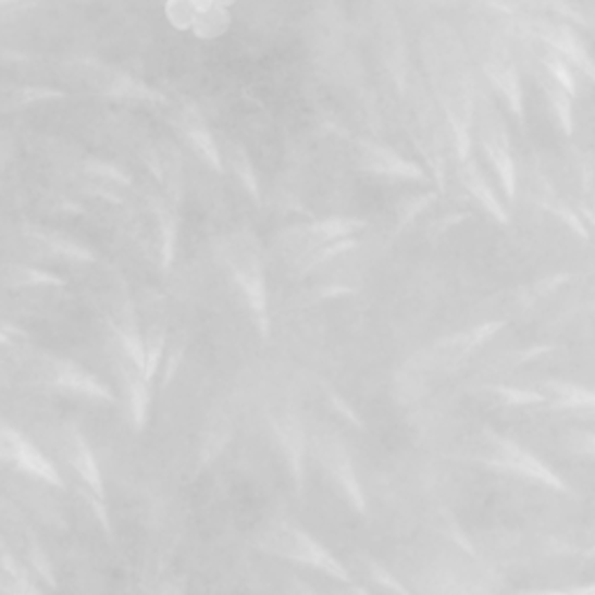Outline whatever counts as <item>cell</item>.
<instances>
[{"instance_id": "obj_1", "label": "cell", "mask_w": 595, "mask_h": 595, "mask_svg": "<svg viewBox=\"0 0 595 595\" xmlns=\"http://www.w3.org/2000/svg\"><path fill=\"white\" fill-rule=\"evenodd\" d=\"M259 549L270 556L288 560V563L294 566L324 572L326 577H333V580L337 582L351 584V572L343 560L335 558L324 544L296 523L280 521L275 525H270V529H265L263 535L259 537Z\"/></svg>"}, {"instance_id": "obj_2", "label": "cell", "mask_w": 595, "mask_h": 595, "mask_svg": "<svg viewBox=\"0 0 595 595\" xmlns=\"http://www.w3.org/2000/svg\"><path fill=\"white\" fill-rule=\"evenodd\" d=\"M472 461L482 463L484 468L493 470V472H503V474H512V478H521V480H531L535 484L549 486L558 493H568V484L563 482L560 474L549 468L547 463L542 461L540 456H535L533 451L525 449L519 442H515L512 437L493 433V431H484L482 437V449L478 456H472Z\"/></svg>"}, {"instance_id": "obj_3", "label": "cell", "mask_w": 595, "mask_h": 595, "mask_svg": "<svg viewBox=\"0 0 595 595\" xmlns=\"http://www.w3.org/2000/svg\"><path fill=\"white\" fill-rule=\"evenodd\" d=\"M317 454H319V463L329 474V480L333 486L339 491V496L345 498V503L354 509V512L365 515V496H363V486L359 482V474H356V468L351 463V456L347 447L333 435L319 437L317 442Z\"/></svg>"}, {"instance_id": "obj_4", "label": "cell", "mask_w": 595, "mask_h": 595, "mask_svg": "<svg viewBox=\"0 0 595 595\" xmlns=\"http://www.w3.org/2000/svg\"><path fill=\"white\" fill-rule=\"evenodd\" d=\"M231 277L237 286V292L243 294V300L247 302L249 314L257 324L259 333L268 337L270 329V314H268V292H265V277H263V265L259 259L249 251H237L235 257L228 261Z\"/></svg>"}, {"instance_id": "obj_5", "label": "cell", "mask_w": 595, "mask_h": 595, "mask_svg": "<svg viewBox=\"0 0 595 595\" xmlns=\"http://www.w3.org/2000/svg\"><path fill=\"white\" fill-rule=\"evenodd\" d=\"M505 324L500 321H488V324L472 326L468 331H458L449 337H442L426 351V370H454L468 361L493 335H498Z\"/></svg>"}, {"instance_id": "obj_6", "label": "cell", "mask_w": 595, "mask_h": 595, "mask_svg": "<svg viewBox=\"0 0 595 595\" xmlns=\"http://www.w3.org/2000/svg\"><path fill=\"white\" fill-rule=\"evenodd\" d=\"M268 423L280 454L284 456L286 470L300 491L305 484V463H308V433H305L302 421L292 412H284L280 417H270Z\"/></svg>"}, {"instance_id": "obj_7", "label": "cell", "mask_w": 595, "mask_h": 595, "mask_svg": "<svg viewBox=\"0 0 595 595\" xmlns=\"http://www.w3.org/2000/svg\"><path fill=\"white\" fill-rule=\"evenodd\" d=\"M49 380L61 391H67V394L73 396H82L94 402H114V394L110 391V386H106L96 375H91L89 370L79 368L73 361H63V359H54L49 363Z\"/></svg>"}, {"instance_id": "obj_8", "label": "cell", "mask_w": 595, "mask_h": 595, "mask_svg": "<svg viewBox=\"0 0 595 595\" xmlns=\"http://www.w3.org/2000/svg\"><path fill=\"white\" fill-rule=\"evenodd\" d=\"M63 456L67 466L77 472L84 488L94 493L96 498L106 500V484H103V474H100L96 456L89 447V442L84 439V435L73 426L65 429L63 433Z\"/></svg>"}, {"instance_id": "obj_9", "label": "cell", "mask_w": 595, "mask_h": 595, "mask_svg": "<svg viewBox=\"0 0 595 595\" xmlns=\"http://www.w3.org/2000/svg\"><path fill=\"white\" fill-rule=\"evenodd\" d=\"M365 228V221L361 219H347V216H335V219H324V221H314V224L305 226L298 231V257L305 251L317 249L321 245H329L335 240H343V237H354L359 231Z\"/></svg>"}, {"instance_id": "obj_10", "label": "cell", "mask_w": 595, "mask_h": 595, "mask_svg": "<svg viewBox=\"0 0 595 595\" xmlns=\"http://www.w3.org/2000/svg\"><path fill=\"white\" fill-rule=\"evenodd\" d=\"M363 168L372 170V173L384 175V177H398V179H423V170L402 159L396 151H391L386 147L377 145H368L363 149Z\"/></svg>"}, {"instance_id": "obj_11", "label": "cell", "mask_w": 595, "mask_h": 595, "mask_svg": "<svg viewBox=\"0 0 595 595\" xmlns=\"http://www.w3.org/2000/svg\"><path fill=\"white\" fill-rule=\"evenodd\" d=\"M540 394L554 410H591L593 407V394L588 388L563 380H544Z\"/></svg>"}, {"instance_id": "obj_12", "label": "cell", "mask_w": 595, "mask_h": 595, "mask_svg": "<svg viewBox=\"0 0 595 595\" xmlns=\"http://www.w3.org/2000/svg\"><path fill=\"white\" fill-rule=\"evenodd\" d=\"M484 149H486V154H488L493 168H496V173H498V179H500V186H503L505 196L509 200H512L515 198V186H517V173H515L512 154H509L507 135L505 133L486 135V138H484Z\"/></svg>"}, {"instance_id": "obj_13", "label": "cell", "mask_w": 595, "mask_h": 595, "mask_svg": "<svg viewBox=\"0 0 595 595\" xmlns=\"http://www.w3.org/2000/svg\"><path fill=\"white\" fill-rule=\"evenodd\" d=\"M463 182H466V186H468V191L472 194V198L478 200L480 206H482L493 219L500 221V224H507L509 219H507V212H505V208H503L500 198L496 196V191L491 189L488 182H486L484 175L480 173V168L474 165L472 161H468V159H466V165H463Z\"/></svg>"}, {"instance_id": "obj_14", "label": "cell", "mask_w": 595, "mask_h": 595, "mask_svg": "<svg viewBox=\"0 0 595 595\" xmlns=\"http://www.w3.org/2000/svg\"><path fill=\"white\" fill-rule=\"evenodd\" d=\"M356 247V237H343V240H335V243H329V245H321L317 249H310L305 251L298 257V268H300V275H308V272L321 268L324 263L343 257L345 251L354 249Z\"/></svg>"}, {"instance_id": "obj_15", "label": "cell", "mask_w": 595, "mask_h": 595, "mask_svg": "<svg viewBox=\"0 0 595 595\" xmlns=\"http://www.w3.org/2000/svg\"><path fill=\"white\" fill-rule=\"evenodd\" d=\"M359 568L361 572L365 574V580L372 582V586H377L391 595H412L410 591H407L394 574H391L384 566H380L375 558L370 556H359Z\"/></svg>"}, {"instance_id": "obj_16", "label": "cell", "mask_w": 595, "mask_h": 595, "mask_svg": "<svg viewBox=\"0 0 595 595\" xmlns=\"http://www.w3.org/2000/svg\"><path fill=\"white\" fill-rule=\"evenodd\" d=\"M488 77H491L493 84H496V89L507 96L509 106H512L515 114H521L523 112L521 89H519V79H517V73L512 71V67H496V65H491L488 67Z\"/></svg>"}, {"instance_id": "obj_17", "label": "cell", "mask_w": 595, "mask_h": 595, "mask_svg": "<svg viewBox=\"0 0 595 595\" xmlns=\"http://www.w3.org/2000/svg\"><path fill=\"white\" fill-rule=\"evenodd\" d=\"M544 91L549 96V103L558 116V122L563 124L566 133H572V96L560 87V84L549 75V79L544 82Z\"/></svg>"}, {"instance_id": "obj_18", "label": "cell", "mask_w": 595, "mask_h": 595, "mask_svg": "<svg viewBox=\"0 0 595 595\" xmlns=\"http://www.w3.org/2000/svg\"><path fill=\"white\" fill-rule=\"evenodd\" d=\"M491 394H496V398L503 405H512V407H525V405H542L544 396L540 391L531 388H517V386H505V384H493L488 386Z\"/></svg>"}, {"instance_id": "obj_19", "label": "cell", "mask_w": 595, "mask_h": 595, "mask_svg": "<svg viewBox=\"0 0 595 595\" xmlns=\"http://www.w3.org/2000/svg\"><path fill=\"white\" fill-rule=\"evenodd\" d=\"M189 140L191 145L198 149V154L206 159L214 170H221V157H219V149L212 140V135L206 131V128H194L189 131Z\"/></svg>"}, {"instance_id": "obj_20", "label": "cell", "mask_w": 595, "mask_h": 595, "mask_svg": "<svg viewBox=\"0 0 595 595\" xmlns=\"http://www.w3.org/2000/svg\"><path fill=\"white\" fill-rule=\"evenodd\" d=\"M168 20L173 22L177 28H191L194 20H196V12L189 5V0H170Z\"/></svg>"}, {"instance_id": "obj_21", "label": "cell", "mask_w": 595, "mask_h": 595, "mask_svg": "<svg viewBox=\"0 0 595 595\" xmlns=\"http://www.w3.org/2000/svg\"><path fill=\"white\" fill-rule=\"evenodd\" d=\"M326 398H329V405L333 407V410H335L339 417H343L345 421H349L351 426H359V429H363V421H361V417L351 410V407L347 405V400H343V396L335 394L333 388H326Z\"/></svg>"}, {"instance_id": "obj_22", "label": "cell", "mask_w": 595, "mask_h": 595, "mask_svg": "<svg viewBox=\"0 0 595 595\" xmlns=\"http://www.w3.org/2000/svg\"><path fill=\"white\" fill-rule=\"evenodd\" d=\"M556 214H558L560 219H563L566 224H570V226H572L577 233H580L582 237H588V226H584V224H582V219H580V214H577V212L570 210V208H566L563 202H558Z\"/></svg>"}, {"instance_id": "obj_23", "label": "cell", "mask_w": 595, "mask_h": 595, "mask_svg": "<svg viewBox=\"0 0 595 595\" xmlns=\"http://www.w3.org/2000/svg\"><path fill=\"white\" fill-rule=\"evenodd\" d=\"M521 595H593V586H584V588H540V591H525Z\"/></svg>"}, {"instance_id": "obj_24", "label": "cell", "mask_w": 595, "mask_h": 595, "mask_svg": "<svg viewBox=\"0 0 595 595\" xmlns=\"http://www.w3.org/2000/svg\"><path fill=\"white\" fill-rule=\"evenodd\" d=\"M159 595H186V593H184V586L179 582H168V584L161 586Z\"/></svg>"}, {"instance_id": "obj_25", "label": "cell", "mask_w": 595, "mask_h": 595, "mask_svg": "<svg viewBox=\"0 0 595 595\" xmlns=\"http://www.w3.org/2000/svg\"><path fill=\"white\" fill-rule=\"evenodd\" d=\"M28 0H0V10L5 8H14V5H26Z\"/></svg>"}, {"instance_id": "obj_26", "label": "cell", "mask_w": 595, "mask_h": 595, "mask_svg": "<svg viewBox=\"0 0 595 595\" xmlns=\"http://www.w3.org/2000/svg\"><path fill=\"white\" fill-rule=\"evenodd\" d=\"M8 339H10V335H8V333H3V331H0V343H8Z\"/></svg>"}]
</instances>
